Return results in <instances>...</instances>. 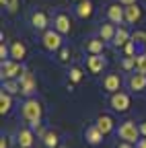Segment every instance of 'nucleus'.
<instances>
[{"label":"nucleus","instance_id":"1","mask_svg":"<svg viewBox=\"0 0 146 148\" xmlns=\"http://www.w3.org/2000/svg\"><path fill=\"white\" fill-rule=\"evenodd\" d=\"M41 113H43V109H41V103L37 99H27L21 107V115L25 121H29L31 125L33 123H39L41 121Z\"/></svg>","mask_w":146,"mask_h":148},{"label":"nucleus","instance_id":"2","mask_svg":"<svg viewBox=\"0 0 146 148\" xmlns=\"http://www.w3.org/2000/svg\"><path fill=\"white\" fill-rule=\"evenodd\" d=\"M117 134L123 142H130V144H138L140 138V125H136V121H123L117 130Z\"/></svg>","mask_w":146,"mask_h":148},{"label":"nucleus","instance_id":"3","mask_svg":"<svg viewBox=\"0 0 146 148\" xmlns=\"http://www.w3.org/2000/svg\"><path fill=\"white\" fill-rule=\"evenodd\" d=\"M25 70L21 68V64L16 60H6L2 62V78L4 80H12V78H19Z\"/></svg>","mask_w":146,"mask_h":148},{"label":"nucleus","instance_id":"4","mask_svg":"<svg viewBox=\"0 0 146 148\" xmlns=\"http://www.w3.org/2000/svg\"><path fill=\"white\" fill-rule=\"evenodd\" d=\"M43 47L47 51H58L62 49V35L53 29V31H45L43 33Z\"/></svg>","mask_w":146,"mask_h":148},{"label":"nucleus","instance_id":"5","mask_svg":"<svg viewBox=\"0 0 146 148\" xmlns=\"http://www.w3.org/2000/svg\"><path fill=\"white\" fill-rule=\"evenodd\" d=\"M19 84H21V92L23 95H33L35 92V88H37V82H35V76L29 72V70H25L21 76H19Z\"/></svg>","mask_w":146,"mask_h":148},{"label":"nucleus","instance_id":"6","mask_svg":"<svg viewBox=\"0 0 146 148\" xmlns=\"http://www.w3.org/2000/svg\"><path fill=\"white\" fill-rule=\"evenodd\" d=\"M109 105H111L115 111L123 113V111L130 109V97H127L125 92H113V95H111V101H109Z\"/></svg>","mask_w":146,"mask_h":148},{"label":"nucleus","instance_id":"7","mask_svg":"<svg viewBox=\"0 0 146 148\" xmlns=\"http://www.w3.org/2000/svg\"><path fill=\"white\" fill-rule=\"evenodd\" d=\"M119 86H121V76L119 74H107L103 78V90H107V92H117Z\"/></svg>","mask_w":146,"mask_h":148},{"label":"nucleus","instance_id":"8","mask_svg":"<svg viewBox=\"0 0 146 148\" xmlns=\"http://www.w3.org/2000/svg\"><path fill=\"white\" fill-rule=\"evenodd\" d=\"M86 68H88L90 74H99V72H103L105 60L101 58V53H99V56H88V58H86Z\"/></svg>","mask_w":146,"mask_h":148},{"label":"nucleus","instance_id":"9","mask_svg":"<svg viewBox=\"0 0 146 148\" xmlns=\"http://www.w3.org/2000/svg\"><path fill=\"white\" fill-rule=\"evenodd\" d=\"M103 47H105V41L101 39V37H90V39L84 43V49H86L90 56H99V53H103Z\"/></svg>","mask_w":146,"mask_h":148},{"label":"nucleus","instance_id":"10","mask_svg":"<svg viewBox=\"0 0 146 148\" xmlns=\"http://www.w3.org/2000/svg\"><path fill=\"white\" fill-rule=\"evenodd\" d=\"M70 18L66 16V14H56V18H53V29H56L60 35H66V33H70Z\"/></svg>","mask_w":146,"mask_h":148},{"label":"nucleus","instance_id":"11","mask_svg":"<svg viewBox=\"0 0 146 148\" xmlns=\"http://www.w3.org/2000/svg\"><path fill=\"white\" fill-rule=\"evenodd\" d=\"M107 16L111 23H121L125 21V8H119V4H111L107 6Z\"/></svg>","mask_w":146,"mask_h":148},{"label":"nucleus","instance_id":"12","mask_svg":"<svg viewBox=\"0 0 146 148\" xmlns=\"http://www.w3.org/2000/svg\"><path fill=\"white\" fill-rule=\"evenodd\" d=\"M127 84H130V90H144L146 88V74H142V72L132 74Z\"/></svg>","mask_w":146,"mask_h":148},{"label":"nucleus","instance_id":"13","mask_svg":"<svg viewBox=\"0 0 146 148\" xmlns=\"http://www.w3.org/2000/svg\"><path fill=\"white\" fill-rule=\"evenodd\" d=\"M25 56H27L25 43H23V41H12V45H10V58L16 60V62H23Z\"/></svg>","mask_w":146,"mask_h":148},{"label":"nucleus","instance_id":"14","mask_svg":"<svg viewBox=\"0 0 146 148\" xmlns=\"http://www.w3.org/2000/svg\"><path fill=\"white\" fill-rule=\"evenodd\" d=\"M33 132L31 130H27V127H23V130H19V134H16V142H19V146H23V148H31L33 146Z\"/></svg>","mask_w":146,"mask_h":148},{"label":"nucleus","instance_id":"15","mask_svg":"<svg viewBox=\"0 0 146 148\" xmlns=\"http://www.w3.org/2000/svg\"><path fill=\"white\" fill-rule=\"evenodd\" d=\"M84 138H86V142H88V144H99V142L103 140V132H101L97 125H90V127H86Z\"/></svg>","mask_w":146,"mask_h":148},{"label":"nucleus","instance_id":"16","mask_svg":"<svg viewBox=\"0 0 146 148\" xmlns=\"http://www.w3.org/2000/svg\"><path fill=\"white\" fill-rule=\"evenodd\" d=\"M142 18V8L138 4H130V6H125V21L127 23H138Z\"/></svg>","mask_w":146,"mask_h":148},{"label":"nucleus","instance_id":"17","mask_svg":"<svg viewBox=\"0 0 146 148\" xmlns=\"http://www.w3.org/2000/svg\"><path fill=\"white\" fill-rule=\"evenodd\" d=\"M127 41H132V35L127 33V29L119 27V29L115 31V37H113V45H115V47H123Z\"/></svg>","mask_w":146,"mask_h":148},{"label":"nucleus","instance_id":"18","mask_svg":"<svg viewBox=\"0 0 146 148\" xmlns=\"http://www.w3.org/2000/svg\"><path fill=\"white\" fill-rule=\"evenodd\" d=\"M97 127L103 132V136H107V134L113 130V119L109 117V115H99V117H97Z\"/></svg>","mask_w":146,"mask_h":148},{"label":"nucleus","instance_id":"19","mask_svg":"<svg viewBox=\"0 0 146 148\" xmlns=\"http://www.w3.org/2000/svg\"><path fill=\"white\" fill-rule=\"evenodd\" d=\"M76 14L80 18H88L93 14V2H90V0H80L78 6H76Z\"/></svg>","mask_w":146,"mask_h":148},{"label":"nucleus","instance_id":"20","mask_svg":"<svg viewBox=\"0 0 146 148\" xmlns=\"http://www.w3.org/2000/svg\"><path fill=\"white\" fill-rule=\"evenodd\" d=\"M115 27L111 25V21L109 23H105V25H101V31H99V37L103 41H113V37H115Z\"/></svg>","mask_w":146,"mask_h":148},{"label":"nucleus","instance_id":"21","mask_svg":"<svg viewBox=\"0 0 146 148\" xmlns=\"http://www.w3.org/2000/svg\"><path fill=\"white\" fill-rule=\"evenodd\" d=\"M31 23H33V27H35V29H45V27H47V16H45V12H41V10L33 12Z\"/></svg>","mask_w":146,"mask_h":148},{"label":"nucleus","instance_id":"22","mask_svg":"<svg viewBox=\"0 0 146 148\" xmlns=\"http://www.w3.org/2000/svg\"><path fill=\"white\" fill-rule=\"evenodd\" d=\"M10 105H12L10 95H8L6 90H2V92H0V113H2V115H6L8 111H10Z\"/></svg>","mask_w":146,"mask_h":148},{"label":"nucleus","instance_id":"23","mask_svg":"<svg viewBox=\"0 0 146 148\" xmlns=\"http://www.w3.org/2000/svg\"><path fill=\"white\" fill-rule=\"evenodd\" d=\"M2 90H6L8 95H14V92H21V84H19V80H6Z\"/></svg>","mask_w":146,"mask_h":148},{"label":"nucleus","instance_id":"24","mask_svg":"<svg viewBox=\"0 0 146 148\" xmlns=\"http://www.w3.org/2000/svg\"><path fill=\"white\" fill-rule=\"evenodd\" d=\"M43 142H45L47 148H56V146H58V134H56V132H47V134L43 136Z\"/></svg>","mask_w":146,"mask_h":148},{"label":"nucleus","instance_id":"25","mask_svg":"<svg viewBox=\"0 0 146 148\" xmlns=\"http://www.w3.org/2000/svg\"><path fill=\"white\" fill-rule=\"evenodd\" d=\"M144 66H146V51H144V53H138V56H136V70L144 74Z\"/></svg>","mask_w":146,"mask_h":148},{"label":"nucleus","instance_id":"26","mask_svg":"<svg viewBox=\"0 0 146 148\" xmlns=\"http://www.w3.org/2000/svg\"><path fill=\"white\" fill-rule=\"evenodd\" d=\"M132 41L146 45V33H144V31H134V33H132Z\"/></svg>","mask_w":146,"mask_h":148},{"label":"nucleus","instance_id":"27","mask_svg":"<svg viewBox=\"0 0 146 148\" xmlns=\"http://www.w3.org/2000/svg\"><path fill=\"white\" fill-rule=\"evenodd\" d=\"M80 78H82V70L74 66V68H72V70H70V82H72V84H74V82H78Z\"/></svg>","mask_w":146,"mask_h":148},{"label":"nucleus","instance_id":"28","mask_svg":"<svg viewBox=\"0 0 146 148\" xmlns=\"http://www.w3.org/2000/svg\"><path fill=\"white\" fill-rule=\"evenodd\" d=\"M123 51L127 53V58H134V51H136V43H134V41H127V43L123 45Z\"/></svg>","mask_w":146,"mask_h":148},{"label":"nucleus","instance_id":"29","mask_svg":"<svg viewBox=\"0 0 146 148\" xmlns=\"http://www.w3.org/2000/svg\"><path fill=\"white\" fill-rule=\"evenodd\" d=\"M121 66H123L125 70H132V68H136V56H134V58H125V60L121 62Z\"/></svg>","mask_w":146,"mask_h":148},{"label":"nucleus","instance_id":"30","mask_svg":"<svg viewBox=\"0 0 146 148\" xmlns=\"http://www.w3.org/2000/svg\"><path fill=\"white\" fill-rule=\"evenodd\" d=\"M58 60H60L62 64L70 60V49H68V47H62V49H60V56H58Z\"/></svg>","mask_w":146,"mask_h":148},{"label":"nucleus","instance_id":"31","mask_svg":"<svg viewBox=\"0 0 146 148\" xmlns=\"http://www.w3.org/2000/svg\"><path fill=\"white\" fill-rule=\"evenodd\" d=\"M8 53H10V49H8V47L2 43V45H0V58H2V62H4V58H6Z\"/></svg>","mask_w":146,"mask_h":148},{"label":"nucleus","instance_id":"32","mask_svg":"<svg viewBox=\"0 0 146 148\" xmlns=\"http://www.w3.org/2000/svg\"><path fill=\"white\" fill-rule=\"evenodd\" d=\"M16 6H19V0H10V2H8V6H6V8H8L10 12H14V10H16Z\"/></svg>","mask_w":146,"mask_h":148},{"label":"nucleus","instance_id":"33","mask_svg":"<svg viewBox=\"0 0 146 148\" xmlns=\"http://www.w3.org/2000/svg\"><path fill=\"white\" fill-rule=\"evenodd\" d=\"M119 4H123V6H130V4H136V0H119Z\"/></svg>","mask_w":146,"mask_h":148},{"label":"nucleus","instance_id":"34","mask_svg":"<svg viewBox=\"0 0 146 148\" xmlns=\"http://www.w3.org/2000/svg\"><path fill=\"white\" fill-rule=\"evenodd\" d=\"M0 148H8V138L2 136V140H0Z\"/></svg>","mask_w":146,"mask_h":148},{"label":"nucleus","instance_id":"35","mask_svg":"<svg viewBox=\"0 0 146 148\" xmlns=\"http://www.w3.org/2000/svg\"><path fill=\"white\" fill-rule=\"evenodd\" d=\"M136 148H146V138H144V140H138V144H136Z\"/></svg>","mask_w":146,"mask_h":148},{"label":"nucleus","instance_id":"36","mask_svg":"<svg viewBox=\"0 0 146 148\" xmlns=\"http://www.w3.org/2000/svg\"><path fill=\"white\" fill-rule=\"evenodd\" d=\"M140 134H142V136H144V138H146V121H144V123H142V125H140Z\"/></svg>","mask_w":146,"mask_h":148},{"label":"nucleus","instance_id":"37","mask_svg":"<svg viewBox=\"0 0 146 148\" xmlns=\"http://www.w3.org/2000/svg\"><path fill=\"white\" fill-rule=\"evenodd\" d=\"M117 148H132V144H130V142H121Z\"/></svg>","mask_w":146,"mask_h":148},{"label":"nucleus","instance_id":"38","mask_svg":"<svg viewBox=\"0 0 146 148\" xmlns=\"http://www.w3.org/2000/svg\"><path fill=\"white\" fill-rule=\"evenodd\" d=\"M0 2H2V6H8V2H10V0H0Z\"/></svg>","mask_w":146,"mask_h":148},{"label":"nucleus","instance_id":"39","mask_svg":"<svg viewBox=\"0 0 146 148\" xmlns=\"http://www.w3.org/2000/svg\"><path fill=\"white\" fill-rule=\"evenodd\" d=\"M144 74H146V66H144Z\"/></svg>","mask_w":146,"mask_h":148},{"label":"nucleus","instance_id":"40","mask_svg":"<svg viewBox=\"0 0 146 148\" xmlns=\"http://www.w3.org/2000/svg\"><path fill=\"white\" fill-rule=\"evenodd\" d=\"M16 148H23V146H16Z\"/></svg>","mask_w":146,"mask_h":148}]
</instances>
